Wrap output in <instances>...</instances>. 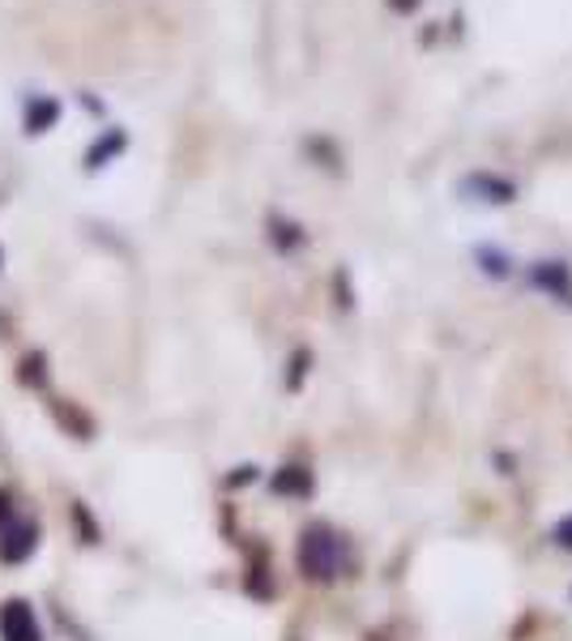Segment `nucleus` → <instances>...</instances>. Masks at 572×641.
I'll list each match as a JSON object with an SVG mask.
<instances>
[{
    "instance_id": "1",
    "label": "nucleus",
    "mask_w": 572,
    "mask_h": 641,
    "mask_svg": "<svg viewBox=\"0 0 572 641\" xmlns=\"http://www.w3.org/2000/svg\"><path fill=\"white\" fill-rule=\"evenodd\" d=\"M300 569L312 582H329L343 569V539L329 526H307L300 539Z\"/></svg>"
},
{
    "instance_id": "2",
    "label": "nucleus",
    "mask_w": 572,
    "mask_h": 641,
    "mask_svg": "<svg viewBox=\"0 0 572 641\" xmlns=\"http://www.w3.org/2000/svg\"><path fill=\"white\" fill-rule=\"evenodd\" d=\"M0 641H43L31 603L9 599L0 607Z\"/></svg>"
},
{
    "instance_id": "3",
    "label": "nucleus",
    "mask_w": 572,
    "mask_h": 641,
    "mask_svg": "<svg viewBox=\"0 0 572 641\" xmlns=\"http://www.w3.org/2000/svg\"><path fill=\"white\" fill-rule=\"evenodd\" d=\"M461 193L470 201H487V205H508L517 198V184L504 180V176H487V171H474L461 180Z\"/></svg>"
},
{
    "instance_id": "4",
    "label": "nucleus",
    "mask_w": 572,
    "mask_h": 641,
    "mask_svg": "<svg viewBox=\"0 0 572 641\" xmlns=\"http://www.w3.org/2000/svg\"><path fill=\"white\" fill-rule=\"evenodd\" d=\"M38 543V530L35 521H13L0 530V561L4 564H22Z\"/></svg>"
},
{
    "instance_id": "5",
    "label": "nucleus",
    "mask_w": 572,
    "mask_h": 641,
    "mask_svg": "<svg viewBox=\"0 0 572 641\" xmlns=\"http://www.w3.org/2000/svg\"><path fill=\"white\" fill-rule=\"evenodd\" d=\"M60 99H52V94H31L26 99V108H22V128L31 133V137H38V133H47V128H56V121H60Z\"/></svg>"
},
{
    "instance_id": "6",
    "label": "nucleus",
    "mask_w": 572,
    "mask_h": 641,
    "mask_svg": "<svg viewBox=\"0 0 572 641\" xmlns=\"http://www.w3.org/2000/svg\"><path fill=\"white\" fill-rule=\"evenodd\" d=\"M128 150V133L112 124V128H103L94 142H90V150H86V171H99V167H108L112 159H120Z\"/></svg>"
},
{
    "instance_id": "7",
    "label": "nucleus",
    "mask_w": 572,
    "mask_h": 641,
    "mask_svg": "<svg viewBox=\"0 0 572 641\" xmlns=\"http://www.w3.org/2000/svg\"><path fill=\"white\" fill-rule=\"evenodd\" d=\"M530 282L542 286L547 295H556V300H560V295H569L572 291V270L564 266V261H538L535 270H530Z\"/></svg>"
},
{
    "instance_id": "8",
    "label": "nucleus",
    "mask_w": 572,
    "mask_h": 641,
    "mask_svg": "<svg viewBox=\"0 0 572 641\" xmlns=\"http://www.w3.org/2000/svg\"><path fill=\"white\" fill-rule=\"evenodd\" d=\"M52 415H56V424H60L65 432H74L77 441H90V437H94V419H90V415H86L77 402H60V398H56V402H52Z\"/></svg>"
},
{
    "instance_id": "9",
    "label": "nucleus",
    "mask_w": 572,
    "mask_h": 641,
    "mask_svg": "<svg viewBox=\"0 0 572 641\" xmlns=\"http://www.w3.org/2000/svg\"><path fill=\"white\" fill-rule=\"evenodd\" d=\"M273 492H282V496H307L312 492V475H307L304 466H282L273 475Z\"/></svg>"
},
{
    "instance_id": "10",
    "label": "nucleus",
    "mask_w": 572,
    "mask_h": 641,
    "mask_svg": "<svg viewBox=\"0 0 572 641\" xmlns=\"http://www.w3.org/2000/svg\"><path fill=\"white\" fill-rule=\"evenodd\" d=\"M18 381L31 385V390H43V385H47V356H43V351L22 356V363H18Z\"/></svg>"
},
{
    "instance_id": "11",
    "label": "nucleus",
    "mask_w": 572,
    "mask_h": 641,
    "mask_svg": "<svg viewBox=\"0 0 572 641\" xmlns=\"http://www.w3.org/2000/svg\"><path fill=\"white\" fill-rule=\"evenodd\" d=\"M269 227H273V244H278V248H300V244H304V232H300V223H287V218H269Z\"/></svg>"
},
{
    "instance_id": "12",
    "label": "nucleus",
    "mask_w": 572,
    "mask_h": 641,
    "mask_svg": "<svg viewBox=\"0 0 572 641\" xmlns=\"http://www.w3.org/2000/svg\"><path fill=\"white\" fill-rule=\"evenodd\" d=\"M479 261H483V274H496V279L508 274V261H504V252H496V248H479Z\"/></svg>"
},
{
    "instance_id": "13",
    "label": "nucleus",
    "mask_w": 572,
    "mask_h": 641,
    "mask_svg": "<svg viewBox=\"0 0 572 641\" xmlns=\"http://www.w3.org/2000/svg\"><path fill=\"white\" fill-rule=\"evenodd\" d=\"M74 518H77V526H81V539H86V543H99V530H94V521L86 514V505H74Z\"/></svg>"
},
{
    "instance_id": "14",
    "label": "nucleus",
    "mask_w": 572,
    "mask_h": 641,
    "mask_svg": "<svg viewBox=\"0 0 572 641\" xmlns=\"http://www.w3.org/2000/svg\"><path fill=\"white\" fill-rule=\"evenodd\" d=\"M556 543H560V548H569V552H572V518H564L560 526H556Z\"/></svg>"
},
{
    "instance_id": "15",
    "label": "nucleus",
    "mask_w": 572,
    "mask_h": 641,
    "mask_svg": "<svg viewBox=\"0 0 572 641\" xmlns=\"http://www.w3.org/2000/svg\"><path fill=\"white\" fill-rule=\"evenodd\" d=\"M419 4L423 0H389V9H393V13H415Z\"/></svg>"
},
{
    "instance_id": "16",
    "label": "nucleus",
    "mask_w": 572,
    "mask_h": 641,
    "mask_svg": "<svg viewBox=\"0 0 572 641\" xmlns=\"http://www.w3.org/2000/svg\"><path fill=\"white\" fill-rule=\"evenodd\" d=\"M9 509H13V501H9V492L0 487V521H9Z\"/></svg>"
},
{
    "instance_id": "17",
    "label": "nucleus",
    "mask_w": 572,
    "mask_h": 641,
    "mask_svg": "<svg viewBox=\"0 0 572 641\" xmlns=\"http://www.w3.org/2000/svg\"><path fill=\"white\" fill-rule=\"evenodd\" d=\"M248 480H253V466H244L239 475H231V487H235V483H248Z\"/></svg>"
},
{
    "instance_id": "18",
    "label": "nucleus",
    "mask_w": 572,
    "mask_h": 641,
    "mask_svg": "<svg viewBox=\"0 0 572 641\" xmlns=\"http://www.w3.org/2000/svg\"><path fill=\"white\" fill-rule=\"evenodd\" d=\"M0 266H4V252H0Z\"/></svg>"
}]
</instances>
